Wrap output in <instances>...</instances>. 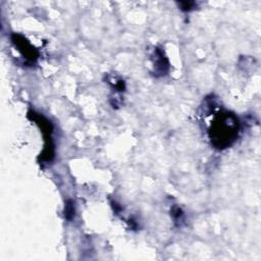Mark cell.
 I'll return each mask as SVG.
<instances>
[{
    "mask_svg": "<svg viewBox=\"0 0 261 261\" xmlns=\"http://www.w3.org/2000/svg\"><path fill=\"white\" fill-rule=\"evenodd\" d=\"M178 6H179L180 9L184 10V11H190V10L194 9L195 6H197V3L194 2V1H189V2L185 1V2H179V3H178Z\"/></svg>",
    "mask_w": 261,
    "mask_h": 261,
    "instance_id": "cell-7",
    "label": "cell"
},
{
    "mask_svg": "<svg viewBox=\"0 0 261 261\" xmlns=\"http://www.w3.org/2000/svg\"><path fill=\"white\" fill-rule=\"evenodd\" d=\"M152 60H153L154 74L156 76H162L168 72V69H169L168 59L161 48L159 47L155 48L152 55Z\"/></svg>",
    "mask_w": 261,
    "mask_h": 261,
    "instance_id": "cell-4",
    "label": "cell"
},
{
    "mask_svg": "<svg viewBox=\"0 0 261 261\" xmlns=\"http://www.w3.org/2000/svg\"><path fill=\"white\" fill-rule=\"evenodd\" d=\"M239 132V118L231 112L220 111L211 121L208 134L211 144L215 148L225 149L234 143Z\"/></svg>",
    "mask_w": 261,
    "mask_h": 261,
    "instance_id": "cell-1",
    "label": "cell"
},
{
    "mask_svg": "<svg viewBox=\"0 0 261 261\" xmlns=\"http://www.w3.org/2000/svg\"><path fill=\"white\" fill-rule=\"evenodd\" d=\"M170 214H171V216H172V218H173L174 223H175L177 226H180L181 223L184 222V219H185L182 210H181L179 207H177V206H173V207L171 208V210H170Z\"/></svg>",
    "mask_w": 261,
    "mask_h": 261,
    "instance_id": "cell-5",
    "label": "cell"
},
{
    "mask_svg": "<svg viewBox=\"0 0 261 261\" xmlns=\"http://www.w3.org/2000/svg\"><path fill=\"white\" fill-rule=\"evenodd\" d=\"M28 115L32 120H34L40 126V128L42 129L41 132L44 135L45 146H44L43 153L41 155V159L44 162H50L54 157V144L52 140L53 126L51 122L40 113H37L35 111H30Z\"/></svg>",
    "mask_w": 261,
    "mask_h": 261,
    "instance_id": "cell-2",
    "label": "cell"
},
{
    "mask_svg": "<svg viewBox=\"0 0 261 261\" xmlns=\"http://www.w3.org/2000/svg\"><path fill=\"white\" fill-rule=\"evenodd\" d=\"M64 216L67 220H71L74 217V205L72 201H68L65 204L64 208Z\"/></svg>",
    "mask_w": 261,
    "mask_h": 261,
    "instance_id": "cell-6",
    "label": "cell"
},
{
    "mask_svg": "<svg viewBox=\"0 0 261 261\" xmlns=\"http://www.w3.org/2000/svg\"><path fill=\"white\" fill-rule=\"evenodd\" d=\"M11 40L14 46L17 48V50L25 57L28 61H30L31 63H34L37 60L38 58L37 50L24 37L18 34H13L11 36Z\"/></svg>",
    "mask_w": 261,
    "mask_h": 261,
    "instance_id": "cell-3",
    "label": "cell"
}]
</instances>
